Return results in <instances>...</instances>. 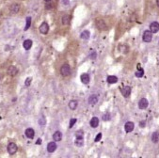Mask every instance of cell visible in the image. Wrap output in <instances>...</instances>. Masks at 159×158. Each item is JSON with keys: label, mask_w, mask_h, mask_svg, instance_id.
<instances>
[{"label": "cell", "mask_w": 159, "mask_h": 158, "mask_svg": "<svg viewBox=\"0 0 159 158\" xmlns=\"http://www.w3.org/2000/svg\"><path fill=\"white\" fill-rule=\"evenodd\" d=\"M152 33L150 30H145L143 32V36H142V40H143L144 43H150L152 41Z\"/></svg>", "instance_id": "cell-5"}, {"label": "cell", "mask_w": 159, "mask_h": 158, "mask_svg": "<svg viewBox=\"0 0 159 158\" xmlns=\"http://www.w3.org/2000/svg\"><path fill=\"white\" fill-rule=\"evenodd\" d=\"M137 69H139V70L136 72L135 75H136L137 77H142V76H143V75H144V70L142 69V68H140V66H139V65H137Z\"/></svg>", "instance_id": "cell-25"}, {"label": "cell", "mask_w": 159, "mask_h": 158, "mask_svg": "<svg viewBox=\"0 0 159 158\" xmlns=\"http://www.w3.org/2000/svg\"><path fill=\"white\" fill-rule=\"evenodd\" d=\"M106 81H107L108 84H115L118 82V77L115 76V75H109L106 78Z\"/></svg>", "instance_id": "cell-21"}, {"label": "cell", "mask_w": 159, "mask_h": 158, "mask_svg": "<svg viewBox=\"0 0 159 158\" xmlns=\"http://www.w3.org/2000/svg\"><path fill=\"white\" fill-rule=\"evenodd\" d=\"M57 144L55 141H52V142H49L48 143V145H47V151L48 152H54L55 151L57 150Z\"/></svg>", "instance_id": "cell-11"}, {"label": "cell", "mask_w": 159, "mask_h": 158, "mask_svg": "<svg viewBox=\"0 0 159 158\" xmlns=\"http://www.w3.org/2000/svg\"><path fill=\"white\" fill-rule=\"evenodd\" d=\"M60 73L62 76H69L71 75V68L68 64H64L60 68Z\"/></svg>", "instance_id": "cell-1"}, {"label": "cell", "mask_w": 159, "mask_h": 158, "mask_svg": "<svg viewBox=\"0 0 159 158\" xmlns=\"http://www.w3.org/2000/svg\"><path fill=\"white\" fill-rule=\"evenodd\" d=\"M31 81H32V78H31V77H27V78L25 79V87H29V86H30V84H31Z\"/></svg>", "instance_id": "cell-29"}, {"label": "cell", "mask_w": 159, "mask_h": 158, "mask_svg": "<svg viewBox=\"0 0 159 158\" xmlns=\"http://www.w3.org/2000/svg\"><path fill=\"white\" fill-rule=\"evenodd\" d=\"M36 144H42V139H40V138H39V139L37 140Z\"/></svg>", "instance_id": "cell-35"}, {"label": "cell", "mask_w": 159, "mask_h": 158, "mask_svg": "<svg viewBox=\"0 0 159 158\" xmlns=\"http://www.w3.org/2000/svg\"><path fill=\"white\" fill-rule=\"evenodd\" d=\"M90 127H92V128H96V127H98L99 125V119L97 117H93L90 120Z\"/></svg>", "instance_id": "cell-16"}, {"label": "cell", "mask_w": 159, "mask_h": 158, "mask_svg": "<svg viewBox=\"0 0 159 158\" xmlns=\"http://www.w3.org/2000/svg\"><path fill=\"white\" fill-rule=\"evenodd\" d=\"M32 41L31 40H25V41H24V43H23V46H24V48H25V50H29L30 48L32 47Z\"/></svg>", "instance_id": "cell-22"}, {"label": "cell", "mask_w": 159, "mask_h": 158, "mask_svg": "<svg viewBox=\"0 0 159 158\" xmlns=\"http://www.w3.org/2000/svg\"><path fill=\"white\" fill-rule=\"evenodd\" d=\"M45 2H50V1H51V0H44Z\"/></svg>", "instance_id": "cell-38"}, {"label": "cell", "mask_w": 159, "mask_h": 158, "mask_svg": "<svg viewBox=\"0 0 159 158\" xmlns=\"http://www.w3.org/2000/svg\"><path fill=\"white\" fill-rule=\"evenodd\" d=\"M139 126H140L141 128H144V127L146 126V122H144V120L140 122H139Z\"/></svg>", "instance_id": "cell-33"}, {"label": "cell", "mask_w": 159, "mask_h": 158, "mask_svg": "<svg viewBox=\"0 0 159 158\" xmlns=\"http://www.w3.org/2000/svg\"><path fill=\"white\" fill-rule=\"evenodd\" d=\"M31 25V17H27V22H25V31L28 30V28Z\"/></svg>", "instance_id": "cell-26"}, {"label": "cell", "mask_w": 159, "mask_h": 158, "mask_svg": "<svg viewBox=\"0 0 159 158\" xmlns=\"http://www.w3.org/2000/svg\"><path fill=\"white\" fill-rule=\"evenodd\" d=\"M80 79H81V82L83 84H89L90 83V75H89V73H82L80 76Z\"/></svg>", "instance_id": "cell-14"}, {"label": "cell", "mask_w": 159, "mask_h": 158, "mask_svg": "<svg viewBox=\"0 0 159 158\" xmlns=\"http://www.w3.org/2000/svg\"><path fill=\"white\" fill-rule=\"evenodd\" d=\"M135 128V124L132 122H127L124 125V130H125L126 133H131V132L134 130Z\"/></svg>", "instance_id": "cell-10"}, {"label": "cell", "mask_w": 159, "mask_h": 158, "mask_svg": "<svg viewBox=\"0 0 159 158\" xmlns=\"http://www.w3.org/2000/svg\"><path fill=\"white\" fill-rule=\"evenodd\" d=\"M25 135H27V138H29V139H32L34 138V135H35V132L32 128H27L25 130Z\"/></svg>", "instance_id": "cell-18"}, {"label": "cell", "mask_w": 159, "mask_h": 158, "mask_svg": "<svg viewBox=\"0 0 159 158\" xmlns=\"http://www.w3.org/2000/svg\"><path fill=\"white\" fill-rule=\"evenodd\" d=\"M53 139L54 141H60L62 139V133L60 131H57L53 134Z\"/></svg>", "instance_id": "cell-17"}, {"label": "cell", "mask_w": 159, "mask_h": 158, "mask_svg": "<svg viewBox=\"0 0 159 158\" xmlns=\"http://www.w3.org/2000/svg\"><path fill=\"white\" fill-rule=\"evenodd\" d=\"M45 118L44 117H40V120H39V123H40V125H42V126H43V125H45Z\"/></svg>", "instance_id": "cell-30"}, {"label": "cell", "mask_w": 159, "mask_h": 158, "mask_svg": "<svg viewBox=\"0 0 159 158\" xmlns=\"http://www.w3.org/2000/svg\"><path fill=\"white\" fill-rule=\"evenodd\" d=\"M80 133L76 134V138H75V145L77 147H82L84 145V139H83V134L81 133V131H79Z\"/></svg>", "instance_id": "cell-3"}, {"label": "cell", "mask_w": 159, "mask_h": 158, "mask_svg": "<svg viewBox=\"0 0 159 158\" xmlns=\"http://www.w3.org/2000/svg\"><path fill=\"white\" fill-rule=\"evenodd\" d=\"M70 21H71V17H70V15H67V14L63 15L62 18H61V23H62L63 25H68L70 24Z\"/></svg>", "instance_id": "cell-20"}, {"label": "cell", "mask_w": 159, "mask_h": 158, "mask_svg": "<svg viewBox=\"0 0 159 158\" xmlns=\"http://www.w3.org/2000/svg\"><path fill=\"white\" fill-rule=\"evenodd\" d=\"M98 103V97H97V95H91L90 96L89 98V104L90 106H95V104Z\"/></svg>", "instance_id": "cell-19"}, {"label": "cell", "mask_w": 159, "mask_h": 158, "mask_svg": "<svg viewBox=\"0 0 159 158\" xmlns=\"http://www.w3.org/2000/svg\"><path fill=\"white\" fill-rule=\"evenodd\" d=\"M150 31L152 33H156L159 31V23L158 22H152L150 24Z\"/></svg>", "instance_id": "cell-9"}, {"label": "cell", "mask_w": 159, "mask_h": 158, "mask_svg": "<svg viewBox=\"0 0 159 158\" xmlns=\"http://www.w3.org/2000/svg\"><path fill=\"white\" fill-rule=\"evenodd\" d=\"M152 141L153 143H157L159 141V132L156 131L152 135Z\"/></svg>", "instance_id": "cell-24"}, {"label": "cell", "mask_w": 159, "mask_h": 158, "mask_svg": "<svg viewBox=\"0 0 159 158\" xmlns=\"http://www.w3.org/2000/svg\"><path fill=\"white\" fill-rule=\"evenodd\" d=\"M76 122H77V120H76V119H71V120H70V123H69L70 128H73L74 124L76 123Z\"/></svg>", "instance_id": "cell-28"}, {"label": "cell", "mask_w": 159, "mask_h": 158, "mask_svg": "<svg viewBox=\"0 0 159 158\" xmlns=\"http://www.w3.org/2000/svg\"><path fill=\"white\" fill-rule=\"evenodd\" d=\"M39 30H40V32L42 34H43V35H46V34L48 33V31H49V25H48L46 22L42 23V25H40V28H39Z\"/></svg>", "instance_id": "cell-6"}, {"label": "cell", "mask_w": 159, "mask_h": 158, "mask_svg": "<svg viewBox=\"0 0 159 158\" xmlns=\"http://www.w3.org/2000/svg\"><path fill=\"white\" fill-rule=\"evenodd\" d=\"M62 4L65 5V6H68L69 5V0H62Z\"/></svg>", "instance_id": "cell-34"}, {"label": "cell", "mask_w": 159, "mask_h": 158, "mask_svg": "<svg viewBox=\"0 0 159 158\" xmlns=\"http://www.w3.org/2000/svg\"><path fill=\"white\" fill-rule=\"evenodd\" d=\"M7 150H8V152H9L11 155H13V154H16V151H17L18 148H17V145H16L15 143L11 142L9 145H8Z\"/></svg>", "instance_id": "cell-4"}, {"label": "cell", "mask_w": 159, "mask_h": 158, "mask_svg": "<svg viewBox=\"0 0 159 158\" xmlns=\"http://www.w3.org/2000/svg\"><path fill=\"white\" fill-rule=\"evenodd\" d=\"M148 106H149V102L146 98H142V99H140V101L139 102V107L141 110L146 109L148 107Z\"/></svg>", "instance_id": "cell-7"}, {"label": "cell", "mask_w": 159, "mask_h": 158, "mask_svg": "<svg viewBox=\"0 0 159 158\" xmlns=\"http://www.w3.org/2000/svg\"><path fill=\"white\" fill-rule=\"evenodd\" d=\"M121 94H122L123 97L128 98L131 94V87H129V86L123 87V88L121 89Z\"/></svg>", "instance_id": "cell-8"}, {"label": "cell", "mask_w": 159, "mask_h": 158, "mask_svg": "<svg viewBox=\"0 0 159 158\" xmlns=\"http://www.w3.org/2000/svg\"><path fill=\"white\" fill-rule=\"evenodd\" d=\"M95 25H96L97 28L100 30H105L107 28V27H106V24H105L103 19L97 18L96 20H95Z\"/></svg>", "instance_id": "cell-2"}, {"label": "cell", "mask_w": 159, "mask_h": 158, "mask_svg": "<svg viewBox=\"0 0 159 158\" xmlns=\"http://www.w3.org/2000/svg\"><path fill=\"white\" fill-rule=\"evenodd\" d=\"M96 56H97L96 51H92L91 54L90 55V59H96Z\"/></svg>", "instance_id": "cell-31"}, {"label": "cell", "mask_w": 159, "mask_h": 158, "mask_svg": "<svg viewBox=\"0 0 159 158\" xmlns=\"http://www.w3.org/2000/svg\"><path fill=\"white\" fill-rule=\"evenodd\" d=\"M17 72H18V69L14 66H9V69H8V73L11 76H15L17 75Z\"/></svg>", "instance_id": "cell-12"}, {"label": "cell", "mask_w": 159, "mask_h": 158, "mask_svg": "<svg viewBox=\"0 0 159 158\" xmlns=\"http://www.w3.org/2000/svg\"><path fill=\"white\" fill-rule=\"evenodd\" d=\"M9 10H11V13H17L19 10H20V5L17 4V3H13L9 7Z\"/></svg>", "instance_id": "cell-13"}, {"label": "cell", "mask_w": 159, "mask_h": 158, "mask_svg": "<svg viewBox=\"0 0 159 158\" xmlns=\"http://www.w3.org/2000/svg\"><path fill=\"white\" fill-rule=\"evenodd\" d=\"M156 4H157V6L159 7V0H156Z\"/></svg>", "instance_id": "cell-36"}, {"label": "cell", "mask_w": 159, "mask_h": 158, "mask_svg": "<svg viewBox=\"0 0 159 158\" xmlns=\"http://www.w3.org/2000/svg\"><path fill=\"white\" fill-rule=\"evenodd\" d=\"M69 108L71 109V110H75L76 107L78 106V102L76 101V100H71V101L69 102Z\"/></svg>", "instance_id": "cell-15"}, {"label": "cell", "mask_w": 159, "mask_h": 158, "mask_svg": "<svg viewBox=\"0 0 159 158\" xmlns=\"http://www.w3.org/2000/svg\"><path fill=\"white\" fill-rule=\"evenodd\" d=\"M102 119H103V120H105V122H108V120H110V119H111L110 113H105V114H104Z\"/></svg>", "instance_id": "cell-27"}, {"label": "cell", "mask_w": 159, "mask_h": 158, "mask_svg": "<svg viewBox=\"0 0 159 158\" xmlns=\"http://www.w3.org/2000/svg\"><path fill=\"white\" fill-rule=\"evenodd\" d=\"M80 37H81V39H83V40H89L90 37V31H89V30H84V31L81 33Z\"/></svg>", "instance_id": "cell-23"}, {"label": "cell", "mask_w": 159, "mask_h": 158, "mask_svg": "<svg viewBox=\"0 0 159 158\" xmlns=\"http://www.w3.org/2000/svg\"><path fill=\"white\" fill-rule=\"evenodd\" d=\"M2 77H3V75H1V72H0V80H1V79H2Z\"/></svg>", "instance_id": "cell-37"}, {"label": "cell", "mask_w": 159, "mask_h": 158, "mask_svg": "<svg viewBox=\"0 0 159 158\" xmlns=\"http://www.w3.org/2000/svg\"><path fill=\"white\" fill-rule=\"evenodd\" d=\"M101 138H102V134L101 133H99L98 135H96V138H95V142H99L100 140H101Z\"/></svg>", "instance_id": "cell-32"}]
</instances>
